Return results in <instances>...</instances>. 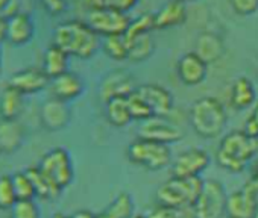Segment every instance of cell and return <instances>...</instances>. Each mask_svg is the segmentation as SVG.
Masks as SVG:
<instances>
[{"instance_id": "obj_1", "label": "cell", "mask_w": 258, "mask_h": 218, "mask_svg": "<svg viewBox=\"0 0 258 218\" xmlns=\"http://www.w3.org/2000/svg\"><path fill=\"white\" fill-rule=\"evenodd\" d=\"M52 44L62 49L69 56L90 59L102 49V37H99L85 22L69 20L59 23L53 29Z\"/></svg>"}, {"instance_id": "obj_2", "label": "cell", "mask_w": 258, "mask_h": 218, "mask_svg": "<svg viewBox=\"0 0 258 218\" xmlns=\"http://www.w3.org/2000/svg\"><path fill=\"white\" fill-rule=\"evenodd\" d=\"M258 155V138L244 131H232L222 137L216 152L217 165L234 174H240Z\"/></svg>"}, {"instance_id": "obj_3", "label": "cell", "mask_w": 258, "mask_h": 218, "mask_svg": "<svg viewBox=\"0 0 258 218\" xmlns=\"http://www.w3.org/2000/svg\"><path fill=\"white\" fill-rule=\"evenodd\" d=\"M188 122L191 129L205 140L219 138L228 125V114L223 103L216 97L198 98L188 111Z\"/></svg>"}, {"instance_id": "obj_4", "label": "cell", "mask_w": 258, "mask_h": 218, "mask_svg": "<svg viewBox=\"0 0 258 218\" xmlns=\"http://www.w3.org/2000/svg\"><path fill=\"white\" fill-rule=\"evenodd\" d=\"M204 180L196 177H175L172 176L155 192L158 206L164 207H193L196 198L201 194Z\"/></svg>"}, {"instance_id": "obj_5", "label": "cell", "mask_w": 258, "mask_h": 218, "mask_svg": "<svg viewBox=\"0 0 258 218\" xmlns=\"http://www.w3.org/2000/svg\"><path fill=\"white\" fill-rule=\"evenodd\" d=\"M127 159L148 171H160L172 164V150L167 144L137 138L127 146Z\"/></svg>"}, {"instance_id": "obj_6", "label": "cell", "mask_w": 258, "mask_h": 218, "mask_svg": "<svg viewBox=\"0 0 258 218\" xmlns=\"http://www.w3.org/2000/svg\"><path fill=\"white\" fill-rule=\"evenodd\" d=\"M228 192L216 179L204 180L199 197L193 204L196 218H222L226 213Z\"/></svg>"}, {"instance_id": "obj_7", "label": "cell", "mask_w": 258, "mask_h": 218, "mask_svg": "<svg viewBox=\"0 0 258 218\" xmlns=\"http://www.w3.org/2000/svg\"><path fill=\"white\" fill-rule=\"evenodd\" d=\"M85 23L102 38L111 35H121L126 34L131 17L127 13L120 11L114 7H105L97 10H90L87 13Z\"/></svg>"}, {"instance_id": "obj_8", "label": "cell", "mask_w": 258, "mask_h": 218, "mask_svg": "<svg viewBox=\"0 0 258 218\" xmlns=\"http://www.w3.org/2000/svg\"><path fill=\"white\" fill-rule=\"evenodd\" d=\"M38 168L49 177L61 191L72 185L75 179V165L72 161L70 153L62 147H55L47 152L40 164Z\"/></svg>"}, {"instance_id": "obj_9", "label": "cell", "mask_w": 258, "mask_h": 218, "mask_svg": "<svg viewBox=\"0 0 258 218\" xmlns=\"http://www.w3.org/2000/svg\"><path fill=\"white\" fill-rule=\"evenodd\" d=\"M136 77L124 68L108 71L99 83V97L103 103L114 97H127L137 89Z\"/></svg>"}, {"instance_id": "obj_10", "label": "cell", "mask_w": 258, "mask_h": 218, "mask_svg": "<svg viewBox=\"0 0 258 218\" xmlns=\"http://www.w3.org/2000/svg\"><path fill=\"white\" fill-rule=\"evenodd\" d=\"M139 137L170 146L179 143L184 138V132L176 123L167 120V117H152L142 123Z\"/></svg>"}, {"instance_id": "obj_11", "label": "cell", "mask_w": 258, "mask_h": 218, "mask_svg": "<svg viewBox=\"0 0 258 218\" xmlns=\"http://www.w3.org/2000/svg\"><path fill=\"white\" fill-rule=\"evenodd\" d=\"M210 165V156L202 149H188L176 156L172 162V176L196 177L201 176Z\"/></svg>"}, {"instance_id": "obj_12", "label": "cell", "mask_w": 258, "mask_h": 218, "mask_svg": "<svg viewBox=\"0 0 258 218\" xmlns=\"http://www.w3.org/2000/svg\"><path fill=\"white\" fill-rule=\"evenodd\" d=\"M176 74L185 86H196L207 79L208 64L196 52H188L178 59Z\"/></svg>"}, {"instance_id": "obj_13", "label": "cell", "mask_w": 258, "mask_h": 218, "mask_svg": "<svg viewBox=\"0 0 258 218\" xmlns=\"http://www.w3.org/2000/svg\"><path fill=\"white\" fill-rule=\"evenodd\" d=\"M49 83H50V77L44 73L43 68L29 67V68H23V70L16 71L8 79L7 85L20 91L23 95H28V94L41 92L43 89L49 88Z\"/></svg>"}, {"instance_id": "obj_14", "label": "cell", "mask_w": 258, "mask_h": 218, "mask_svg": "<svg viewBox=\"0 0 258 218\" xmlns=\"http://www.w3.org/2000/svg\"><path fill=\"white\" fill-rule=\"evenodd\" d=\"M137 92L148 101L155 117H169L173 111V94L158 83H143L137 86Z\"/></svg>"}, {"instance_id": "obj_15", "label": "cell", "mask_w": 258, "mask_h": 218, "mask_svg": "<svg viewBox=\"0 0 258 218\" xmlns=\"http://www.w3.org/2000/svg\"><path fill=\"white\" fill-rule=\"evenodd\" d=\"M72 119V113L69 109V103L59 98L50 97L40 107V120L44 129L50 132L62 131Z\"/></svg>"}, {"instance_id": "obj_16", "label": "cell", "mask_w": 258, "mask_h": 218, "mask_svg": "<svg viewBox=\"0 0 258 218\" xmlns=\"http://www.w3.org/2000/svg\"><path fill=\"white\" fill-rule=\"evenodd\" d=\"M49 91H50L52 97L69 103L82 95V92L85 91V83L79 74H76L73 71H66L62 74L50 79Z\"/></svg>"}, {"instance_id": "obj_17", "label": "cell", "mask_w": 258, "mask_h": 218, "mask_svg": "<svg viewBox=\"0 0 258 218\" xmlns=\"http://www.w3.org/2000/svg\"><path fill=\"white\" fill-rule=\"evenodd\" d=\"M225 41L223 38L211 31L201 32L195 43V50L208 65L220 61L225 55Z\"/></svg>"}, {"instance_id": "obj_18", "label": "cell", "mask_w": 258, "mask_h": 218, "mask_svg": "<svg viewBox=\"0 0 258 218\" xmlns=\"http://www.w3.org/2000/svg\"><path fill=\"white\" fill-rule=\"evenodd\" d=\"M155 29L166 31L172 28H179L187 22V8L185 4L178 0H169L157 13H154Z\"/></svg>"}, {"instance_id": "obj_19", "label": "cell", "mask_w": 258, "mask_h": 218, "mask_svg": "<svg viewBox=\"0 0 258 218\" xmlns=\"http://www.w3.org/2000/svg\"><path fill=\"white\" fill-rule=\"evenodd\" d=\"M35 35V25L29 14L17 13L8 19L7 40L13 46H25Z\"/></svg>"}, {"instance_id": "obj_20", "label": "cell", "mask_w": 258, "mask_h": 218, "mask_svg": "<svg viewBox=\"0 0 258 218\" xmlns=\"http://www.w3.org/2000/svg\"><path fill=\"white\" fill-rule=\"evenodd\" d=\"M229 103L235 111H244L256 103V89L249 77L240 76L232 82L229 91Z\"/></svg>"}, {"instance_id": "obj_21", "label": "cell", "mask_w": 258, "mask_h": 218, "mask_svg": "<svg viewBox=\"0 0 258 218\" xmlns=\"http://www.w3.org/2000/svg\"><path fill=\"white\" fill-rule=\"evenodd\" d=\"M256 210L258 206L243 188L240 191L228 194L226 215L229 218H253Z\"/></svg>"}, {"instance_id": "obj_22", "label": "cell", "mask_w": 258, "mask_h": 218, "mask_svg": "<svg viewBox=\"0 0 258 218\" xmlns=\"http://www.w3.org/2000/svg\"><path fill=\"white\" fill-rule=\"evenodd\" d=\"M25 106V95L7 85L0 94V119L2 120H17Z\"/></svg>"}, {"instance_id": "obj_23", "label": "cell", "mask_w": 258, "mask_h": 218, "mask_svg": "<svg viewBox=\"0 0 258 218\" xmlns=\"http://www.w3.org/2000/svg\"><path fill=\"white\" fill-rule=\"evenodd\" d=\"M25 138V131L17 120H2L0 122V152L13 153L16 152Z\"/></svg>"}, {"instance_id": "obj_24", "label": "cell", "mask_w": 258, "mask_h": 218, "mask_svg": "<svg viewBox=\"0 0 258 218\" xmlns=\"http://www.w3.org/2000/svg\"><path fill=\"white\" fill-rule=\"evenodd\" d=\"M105 116L111 126L126 128L133 120L131 111L127 106V97H114L105 103Z\"/></svg>"}, {"instance_id": "obj_25", "label": "cell", "mask_w": 258, "mask_h": 218, "mask_svg": "<svg viewBox=\"0 0 258 218\" xmlns=\"http://www.w3.org/2000/svg\"><path fill=\"white\" fill-rule=\"evenodd\" d=\"M69 58L70 56L62 49L56 47L55 44H50L43 55V67L41 68L50 79L56 77V76L69 71Z\"/></svg>"}, {"instance_id": "obj_26", "label": "cell", "mask_w": 258, "mask_h": 218, "mask_svg": "<svg viewBox=\"0 0 258 218\" xmlns=\"http://www.w3.org/2000/svg\"><path fill=\"white\" fill-rule=\"evenodd\" d=\"M129 40V55L127 61L134 64H142L148 61L155 52V40L151 34H143Z\"/></svg>"}, {"instance_id": "obj_27", "label": "cell", "mask_w": 258, "mask_h": 218, "mask_svg": "<svg viewBox=\"0 0 258 218\" xmlns=\"http://www.w3.org/2000/svg\"><path fill=\"white\" fill-rule=\"evenodd\" d=\"M32 185H34V189H35V197H40L43 200H53L59 195L61 189L49 179L46 177V174L38 168H28L26 170Z\"/></svg>"}, {"instance_id": "obj_28", "label": "cell", "mask_w": 258, "mask_h": 218, "mask_svg": "<svg viewBox=\"0 0 258 218\" xmlns=\"http://www.w3.org/2000/svg\"><path fill=\"white\" fill-rule=\"evenodd\" d=\"M102 50L112 61H127L129 55V40L124 34L111 35L102 38Z\"/></svg>"}, {"instance_id": "obj_29", "label": "cell", "mask_w": 258, "mask_h": 218, "mask_svg": "<svg viewBox=\"0 0 258 218\" xmlns=\"http://www.w3.org/2000/svg\"><path fill=\"white\" fill-rule=\"evenodd\" d=\"M108 218H131L134 215V200L127 192H120L103 210Z\"/></svg>"}, {"instance_id": "obj_30", "label": "cell", "mask_w": 258, "mask_h": 218, "mask_svg": "<svg viewBox=\"0 0 258 218\" xmlns=\"http://www.w3.org/2000/svg\"><path fill=\"white\" fill-rule=\"evenodd\" d=\"M127 106H129V111H131V116H133V120L134 122H146L154 116L151 106L148 104V101L137 92V89L131 94L127 95Z\"/></svg>"}, {"instance_id": "obj_31", "label": "cell", "mask_w": 258, "mask_h": 218, "mask_svg": "<svg viewBox=\"0 0 258 218\" xmlns=\"http://www.w3.org/2000/svg\"><path fill=\"white\" fill-rule=\"evenodd\" d=\"M154 29H155L154 13H143V14L137 16L134 20H131L124 35L127 38H134V37H139L143 34H151Z\"/></svg>"}, {"instance_id": "obj_32", "label": "cell", "mask_w": 258, "mask_h": 218, "mask_svg": "<svg viewBox=\"0 0 258 218\" xmlns=\"http://www.w3.org/2000/svg\"><path fill=\"white\" fill-rule=\"evenodd\" d=\"M11 179H13V186H14L17 200H34L35 189H34V185H32L26 170L14 173L11 176Z\"/></svg>"}, {"instance_id": "obj_33", "label": "cell", "mask_w": 258, "mask_h": 218, "mask_svg": "<svg viewBox=\"0 0 258 218\" xmlns=\"http://www.w3.org/2000/svg\"><path fill=\"white\" fill-rule=\"evenodd\" d=\"M17 201L11 176H0V209L8 210Z\"/></svg>"}, {"instance_id": "obj_34", "label": "cell", "mask_w": 258, "mask_h": 218, "mask_svg": "<svg viewBox=\"0 0 258 218\" xmlns=\"http://www.w3.org/2000/svg\"><path fill=\"white\" fill-rule=\"evenodd\" d=\"M10 218H40V209L34 200H17L10 209Z\"/></svg>"}, {"instance_id": "obj_35", "label": "cell", "mask_w": 258, "mask_h": 218, "mask_svg": "<svg viewBox=\"0 0 258 218\" xmlns=\"http://www.w3.org/2000/svg\"><path fill=\"white\" fill-rule=\"evenodd\" d=\"M148 218H196L193 207H164L157 206Z\"/></svg>"}, {"instance_id": "obj_36", "label": "cell", "mask_w": 258, "mask_h": 218, "mask_svg": "<svg viewBox=\"0 0 258 218\" xmlns=\"http://www.w3.org/2000/svg\"><path fill=\"white\" fill-rule=\"evenodd\" d=\"M231 7L237 16L249 17L258 11V0H231Z\"/></svg>"}, {"instance_id": "obj_37", "label": "cell", "mask_w": 258, "mask_h": 218, "mask_svg": "<svg viewBox=\"0 0 258 218\" xmlns=\"http://www.w3.org/2000/svg\"><path fill=\"white\" fill-rule=\"evenodd\" d=\"M243 131L246 134H249L250 137L258 138V101L252 106V111L247 116L246 122H244V128Z\"/></svg>"}, {"instance_id": "obj_38", "label": "cell", "mask_w": 258, "mask_h": 218, "mask_svg": "<svg viewBox=\"0 0 258 218\" xmlns=\"http://www.w3.org/2000/svg\"><path fill=\"white\" fill-rule=\"evenodd\" d=\"M41 5L50 16H59L66 11V0H41Z\"/></svg>"}, {"instance_id": "obj_39", "label": "cell", "mask_w": 258, "mask_h": 218, "mask_svg": "<svg viewBox=\"0 0 258 218\" xmlns=\"http://www.w3.org/2000/svg\"><path fill=\"white\" fill-rule=\"evenodd\" d=\"M243 189L250 195V198L255 201V204L258 206V176H250V179L246 182V185L243 186Z\"/></svg>"}, {"instance_id": "obj_40", "label": "cell", "mask_w": 258, "mask_h": 218, "mask_svg": "<svg viewBox=\"0 0 258 218\" xmlns=\"http://www.w3.org/2000/svg\"><path fill=\"white\" fill-rule=\"evenodd\" d=\"M139 2H140V0H115L114 8H118L123 13H129L139 5Z\"/></svg>"}, {"instance_id": "obj_41", "label": "cell", "mask_w": 258, "mask_h": 218, "mask_svg": "<svg viewBox=\"0 0 258 218\" xmlns=\"http://www.w3.org/2000/svg\"><path fill=\"white\" fill-rule=\"evenodd\" d=\"M7 29H8V19L0 16V43L7 40Z\"/></svg>"}, {"instance_id": "obj_42", "label": "cell", "mask_w": 258, "mask_h": 218, "mask_svg": "<svg viewBox=\"0 0 258 218\" xmlns=\"http://www.w3.org/2000/svg\"><path fill=\"white\" fill-rule=\"evenodd\" d=\"M67 218H96V215H93L90 210H76L75 213L69 215Z\"/></svg>"}, {"instance_id": "obj_43", "label": "cell", "mask_w": 258, "mask_h": 218, "mask_svg": "<svg viewBox=\"0 0 258 218\" xmlns=\"http://www.w3.org/2000/svg\"><path fill=\"white\" fill-rule=\"evenodd\" d=\"M252 174H253V176H258V162H255L253 170H252Z\"/></svg>"}, {"instance_id": "obj_44", "label": "cell", "mask_w": 258, "mask_h": 218, "mask_svg": "<svg viewBox=\"0 0 258 218\" xmlns=\"http://www.w3.org/2000/svg\"><path fill=\"white\" fill-rule=\"evenodd\" d=\"M52 218H67V216H66V215H62V213H55Z\"/></svg>"}, {"instance_id": "obj_45", "label": "cell", "mask_w": 258, "mask_h": 218, "mask_svg": "<svg viewBox=\"0 0 258 218\" xmlns=\"http://www.w3.org/2000/svg\"><path fill=\"white\" fill-rule=\"evenodd\" d=\"M96 218H108V216H106V215H105V213L102 212V213H99V215H96Z\"/></svg>"}, {"instance_id": "obj_46", "label": "cell", "mask_w": 258, "mask_h": 218, "mask_svg": "<svg viewBox=\"0 0 258 218\" xmlns=\"http://www.w3.org/2000/svg\"><path fill=\"white\" fill-rule=\"evenodd\" d=\"M131 218H148V216H145V215H133Z\"/></svg>"}, {"instance_id": "obj_47", "label": "cell", "mask_w": 258, "mask_h": 218, "mask_svg": "<svg viewBox=\"0 0 258 218\" xmlns=\"http://www.w3.org/2000/svg\"><path fill=\"white\" fill-rule=\"evenodd\" d=\"M178 2H182V4H188V2H195V0H178Z\"/></svg>"}, {"instance_id": "obj_48", "label": "cell", "mask_w": 258, "mask_h": 218, "mask_svg": "<svg viewBox=\"0 0 258 218\" xmlns=\"http://www.w3.org/2000/svg\"><path fill=\"white\" fill-rule=\"evenodd\" d=\"M0 70H2V52H0Z\"/></svg>"}, {"instance_id": "obj_49", "label": "cell", "mask_w": 258, "mask_h": 218, "mask_svg": "<svg viewBox=\"0 0 258 218\" xmlns=\"http://www.w3.org/2000/svg\"><path fill=\"white\" fill-rule=\"evenodd\" d=\"M253 218H258V210H256V213H255V216Z\"/></svg>"}, {"instance_id": "obj_50", "label": "cell", "mask_w": 258, "mask_h": 218, "mask_svg": "<svg viewBox=\"0 0 258 218\" xmlns=\"http://www.w3.org/2000/svg\"><path fill=\"white\" fill-rule=\"evenodd\" d=\"M228 218H229V216H228Z\"/></svg>"}]
</instances>
